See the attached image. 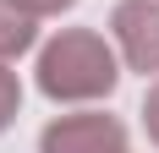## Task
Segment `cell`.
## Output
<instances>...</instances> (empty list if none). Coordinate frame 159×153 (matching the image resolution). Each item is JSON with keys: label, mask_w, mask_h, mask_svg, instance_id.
Masks as SVG:
<instances>
[{"label": "cell", "mask_w": 159, "mask_h": 153, "mask_svg": "<svg viewBox=\"0 0 159 153\" xmlns=\"http://www.w3.org/2000/svg\"><path fill=\"white\" fill-rule=\"evenodd\" d=\"M33 38H39V16L22 11L16 0H0V60H16L28 55Z\"/></svg>", "instance_id": "obj_4"}, {"label": "cell", "mask_w": 159, "mask_h": 153, "mask_svg": "<svg viewBox=\"0 0 159 153\" xmlns=\"http://www.w3.org/2000/svg\"><path fill=\"white\" fill-rule=\"evenodd\" d=\"M110 28L132 71H143V76L159 71V0H121L110 11Z\"/></svg>", "instance_id": "obj_3"}, {"label": "cell", "mask_w": 159, "mask_h": 153, "mask_svg": "<svg viewBox=\"0 0 159 153\" xmlns=\"http://www.w3.org/2000/svg\"><path fill=\"white\" fill-rule=\"evenodd\" d=\"M39 153H126V126L115 115H61L44 126Z\"/></svg>", "instance_id": "obj_2"}, {"label": "cell", "mask_w": 159, "mask_h": 153, "mask_svg": "<svg viewBox=\"0 0 159 153\" xmlns=\"http://www.w3.org/2000/svg\"><path fill=\"white\" fill-rule=\"evenodd\" d=\"M143 131L159 142V82L148 88V98H143Z\"/></svg>", "instance_id": "obj_6"}, {"label": "cell", "mask_w": 159, "mask_h": 153, "mask_svg": "<svg viewBox=\"0 0 159 153\" xmlns=\"http://www.w3.org/2000/svg\"><path fill=\"white\" fill-rule=\"evenodd\" d=\"M16 109H22V88H16V71L0 60V131L16 120Z\"/></svg>", "instance_id": "obj_5"}, {"label": "cell", "mask_w": 159, "mask_h": 153, "mask_svg": "<svg viewBox=\"0 0 159 153\" xmlns=\"http://www.w3.org/2000/svg\"><path fill=\"white\" fill-rule=\"evenodd\" d=\"M121 82L115 49L99 38L93 28H66L39 49V88L55 104H88Z\"/></svg>", "instance_id": "obj_1"}, {"label": "cell", "mask_w": 159, "mask_h": 153, "mask_svg": "<svg viewBox=\"0 0 159 153\" xmlns=\"http://www.w3.org/2000/svg\"><path fill=\"white\" fill-rule=\"evenodd\" d=\"M22 11H33V16H61V11H71L77 0H16Z\"/></svg>", "instance_id": "obj_7"}]
</instances>
